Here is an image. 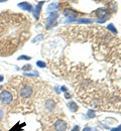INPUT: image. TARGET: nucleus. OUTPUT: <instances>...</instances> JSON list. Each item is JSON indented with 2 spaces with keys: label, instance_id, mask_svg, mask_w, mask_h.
<instances>
[{
  "label": "nucleus",
  "instance_id": "39448f33",
  "mask_svg": "<svg viewBox=\"0 0 121 131\" xmlns=\"http://www.w3.org/2000/svg\"><path fill=\"white\" fill-rule=\"evenodd\" d=\"M54 129L57 131H67V123L63 120H58L54 123Z\"/></svg>",
  "mask_w": 121,
  "mask_h": 131
},
{
  "label": "nucleus",
  "instance_id": "ddd939ff",
  "mask_svg": "<svg viewBox=\"0 0 121 131\" xmlns=\"http://www.w3.org/2000/svg\"><path fill=\"white\" fill-rule=\"evenodd\" d=\"M43 38V34H38L36 37H35V39L32 40V42H37V41H39V40H41Z\"/></svg>",
  "mask_w": 121,
  "mask_h": 131
},
{
  "label": "nucleus",
  "instance_id": "a211bd4d",
  "mask_svg": "<svg viewBox=\"0 0 121 131\" xmlns=\"http://www.w3.org/2000/svg\"><path fill=\"white\" fill-rule=\"evenodd\" d=\"M88 116H89L90 118H93V117H95V113H94V111L90 110V111L88 112Z\"/></svg>",
  "mask_w": 121,
  "mask_h": 131
},
{
  "label": "nucleus",
  "instance_id": "0eeeda50",
  "mask_svg": "<svg viewBox=\"0 0 121 131\" xmlns=\"http://www.w3.org/2000/svg\"><path fill=\"white\" fill-rule=\"evenodd\" d=\"M43 1H40V2H38L37 3V5L35 6V11H34V15H35V19H38V17H39V13H40V10H41V6L43 5Z\"/></svg>",
  "mask_w": 121,
  "mask_h": 131
},
{
  "label": "nucleus",
  "instance_id": "f8f14e48",
  "mask_svg": "<svg viewBox=\"0 0 121 131\" xmlns=\"http://www.w3.org/2000/svg\"><path fill=\"white\" fill-rule=\"evenodd\" d=\"M107 28H108V30H109V31H111L112 33H114V34H116V33H117V29L114 27V25H113V24H109Z\"/></svg>",
  "mask_w": 121,
  "mask_h": 131
},
{
  "label": "nucleus",
  "instance_id": "20e7f679",
  "mask_svg": "<svg viewBox=\"0 0 121 131\" xmlns=\"http://www.w3.org/2000/svg\"><path fill=\"white\" fill-rule=\"evenodd\" d=\"M95 14L97 15V17H99L97 20H99L100 17H103V20L106 21L107 18L109 17V11L106 10V9H101V8H99V9H97V10L95 11Z\"/></svg>",
  "mask_w": 121,
  "mask_h": 131
},
{
  "label": "nucleus",
  "instance_id": "423d86ee",
  "mask_svg": "<svg viewBox=\"0 0 121 131\" xmlns=\"http://www.w3.org/2000/svg\"><path fill=\"white\" fill-rule=\"evenodd\" d=\"M57 18H58V13L57 12H52V14L48 17V19H47L48 27H50V26H52V25L54 24V21L57 20Z\"/></svg>",
  "mask_w": 121,
  "mask_h": 131
},
{
  "label": "nucleus",
  "instance_id": "f257e3e1",
  "mask_svg": "<svg viewBox=\"0 0 121 131\" xmlns=\"http://www.w3.org/2000/svg\"><path fill=\"white\" fill-rule=\"evenodd\" d=\"M27 23L26 18L22 14L16 13H0V45H4V54L5 50H15L22 35H29L27 33Z\"/></svg>",
  "mask_w": 121,
  "mask_h": 131
},
{
  "label": "nucleus",
  "instance_id": "f03ea898",
  "mask_svg": "<svg viewBox=\"0 0 121 131\" xmlns=\"http://www.w3.org/2000/svg\"><path fill=\"white\" fill-rule=\"evenodd\" d=\"M12 100H13V96L9 91L4 90L0 93V101L3 104H9L12 102Z\"/></svg>",
  "mask_w": 121,
  "mask_h": 131
},
{
  "label": "nucleus",
  "instance_id": "9b49d317",
  "mask_svg": "<svg viewBox=\"0 0 121 131\" xmlns=\"http://www.w3.org/2000/svg\"><path fill=\"white\" fill-rule=\"evenodd\" d=\"M68 106H69L70 110L73 111V112H76L78 110V106H77V104L75 102H70L69 104H68Z\"/></svg>",
  "mask_w": 121,
  "mask_h": 131
},
{
  "label": "nucleus",
  "instance_id": "7ed1b4c3",
  "mask_svg": "<svg viewBox=\"0 0 121 131\" xmlns=\"http://www.w3.org/2000/svg\"><path fill=\"white\" fill-rule=\"evenodd\" d=\"M31 94H32V88L28 85H25L20 89V96L22 98H28L31 96Z\"/></svg>",
  "mask_w": 121,
  "mask_h": 131
},
{
  "label": "nucleus",
  "instance_id": "2eb2a0df",
  "mask_svg": "<svg viewBox=\"0 0 121 131\" xmlns=\"http://www.w3.org/2000/svg\"><path fill=\"white\" fill-rule=\"evenodd\" d=\"M25 76H29V77H31V76H34V77H37L38 76V73L36 72V71H35V72H32V74H25Z\"/></svg>",
  "mask_w": 121,
  "mask_h": 131
},
{
  "label": "nucleus",
  "instance_id": "6e6552de",
  "mask_svg": "<svg viewBox=\"0 0 121 131\" xmlns=\"http://www.w3.org/2000/svg\"><path fill=\"white\" fill-rule=\"evenodd\" d=\"M18 7L20 9H23V10H26V11H32V7L30 4H28L27 2H21V3H18Z\"/></svg>",
  "mask_w": 121,
  "mask_h": 131
},
{
  "label": "nucleus",
  "instance_id": "4468645a",
  "mask_svg": "<svg viewBox=\"0 0 121 131\" xmlns=\"http://www.w3.org/2000/svg\"><path fill=\"white\" fill-rule=\"evenodd\" d=\"M31 58L30 57H27V56H20L19 58H18L17 60L18 61H20V60H25V61H29Z\"/></svg>",
  "mask_w": 121,
  "mask_h": 131
},
{
  "label": "nucleus",
  "instance_id": "6ab92c4d",
  "mask_svg": "<svg viewBox=\"0 0 121 131\" xmlns=\"http://www.w3.org/2000/svg\"><path fill=\"white\" fill-rule=\"evenodd\" d=\"M79 130H80V127H79L78 125H76V126H75V127L72 129V131H79Z\"/></svg>",
  "mask_w": 121,
  "mask_h": 131
},
{
  "label": "nucleus",
  "instance_id": "f3484780",
  "mask_svg": "<svg viewBox=\"0 0 121 131\" xmlns=\"http://www.w3.org/2000/svg\"><path fill=\"white\" fill-rule=\"evenodd\" d=\"M36 65L38 66L39 68H43V67H46V64H45L43 62H41V61H38V62L36 63Z\"/></svg>",
  "mask_w": 121,
  "mask_h": 131
},
{
  "label": "nucleus",
  "instance_id": "412c9836",
  "mask_svg": "<svg viewBox=\"0 0 121 131\" xmlns=\"http://www.w3.org/2000/svg\"><path fill=\"white\" fill-rule=\"evenodd\" d=\"M2 118H3V110L0 108V121L2 120Z\"/></svg>",
  "mask_w": 121,
  "mask_h": 131
},
{
  "label": "nucleus",
  "instance_id": "9d476101",
  "mask_svg": "<svg viewBox=\"0 0 121 131\" xmlns=\"http://www.w3.org/2000/svg\"><path fill=\"white\" fill-rule=\"evenodd\" d=\"M58 8H59V4H58V3H51V4L48 6L47 11H48V12H52V11L57 10Z\"/></svg>",
  "mask_w": 121,
  "mask_h": 131
},
{
  "label": "nucleus",
  "instance_id": "1a4fd4ad",
  "mask_svg": "<svg viewBox=\"0 0 121 131\" xmlns=\"http://www.w3.org/2000/svg\"><path fill=\"white\" fill-rule=\"evenodd\" d=\"M64 14H65L67 17H71V18L77 16V12H76V11H74L73 9H66V10H65V12H64Z\"/></svg>",
  "mask_w": 121,
  "mask_h": 131
},
{
  "label": "nucleus",
  "instance_id": "dca6fc26",
  "mask_svg": "<svg viewBox=\"0 0 121 131\" xmlns=\"http://www.w3.org/2000/svg\"><path fill=\"white\" fill-rule=\"evenodd\" d=\"M31 70V66L30 65H26L22 68V71H30Z\"/></svg>",
  "mask_w": 121,
  "mask_h": 131
},
{
  "label": "nucleus",
  "instance_id": "b1692460",
  "mask_svg": "<svg viewBox=\"0 0 121 131\" xmlns=\"http://www.w3.org/2000/svg\"><path fill=\"white\" fill-rule=\"evenodd\" d=\"M6 1H8V0H0V3L1 2H6Z\"/></svg>",
  "mask_w": 121,
  "mask_h": 131
},
{
  "label": "nucleus",
  "instance_id": "393cba45",
  "mask_svg": "<svg viewBox=\"0 0 121 131\" xmlns=\"http://www.w3.org/2000/svg\"><path fill=\"white\" fill-rule=\"evenodd\" d=\"M0 131H1V130H0Z\"/></svg>",
  "mask_w": 121,
  "mask_h": 131
},
{
  "label": "nucleus",
  "instance_id": "5701e85b",
  "mask_svg": "<svg viewBox=\"0 0 121 131\" xmlns=\"http://www.w3.org/2000/svg\"><path fill=\"white\" fill-rule=\"evenodd\" d=\"M3 80H4V78H3V76H1V75H0V82H2Z\"/></svg>",
  "mask_w": 121,
  "mask_h": 131
},
{
  "label": "nucleus",
  "instance_id": "aec40b11",
  "mask_svg": "<svg viewBox=\"0 0 121 131\" xmlns=\"http://www.w3.org/2000/svg\"><path fill=\"white\" fill-rule=\"evenodd\" d=\"M111 131H121V125L118 126V127H116V128H113Z\"/></svg>",
  "mask_w": 121,
  "mask_h": 131
},
{
  "label": "nucleus",
  "instance_id": "4be33fe9",
  "mask_svg": "<svg viewBox=\"0 0 121 131\" xmlns=\"http://www.w3.org/2000/svg\"><path fill=\"white\" fill-rule=\"evenodd\" d=\"M83 131H91V128H89V127H86V128H84V130Z\"/></svg>",
  "mask_w": 121,
  "mask_h": 131
}]
</instances>
